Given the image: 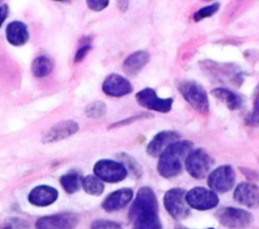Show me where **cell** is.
Instances as JSON below:
<instances>
[{"instance_id": "6da1fadb", "label": "cell", "mask_w": 259, "mask_h": 229, "mask_svg": "<svg viewBox=\"0 0 259 229\" xmlns=\"http://www.w3.org/2000/svg\"><path fill=\"white\" fill-rule=\"evenodd\" d=\"M158 211L159 205L154 191L149 187L139 189L128 212L133 229H163Z\"/></svg>"}, {"instance_id": "7a4b0ae2", "label": "cell", "mask_w": 259, "mask_h": 229, "mask_svg": "<svg viewBox=\"0 0 259 229\" xmlns=\"http://www.w3.org/2000/svg\"><path fill=\"white\" fill-rule=\"evenodd\" d=\"M193 143L189 140H178L170 144L159 156L157 169L166 179L179 175L182 170L183 159L191 151Z\"/></svg>"}, {"instance_id": "3957f363", "label": "cell", "mask_w": 259, "mask_h": 229, "mask_svg": "<svg viewBox=\"0 0 259 229\" xmlns=\"http://www.w3.org/2000/svg\"><path fill=\"white\" fill-rule=\"evenodd\" d=\"M186 102L200 114H207L209 110L208 96L204 88L195 81H181L177 86Z\"/></svg>"}, {"instance_id": "277c9868", "label": "cell", "mask_w": 259, "mask_h": 229, "mask_svg": "<svg viewBox=\"0 0 259 229\" xmlns=\"http://www.w3.org/2000/svg\"><path fill=\"white\" fill-rule=\"evenodd\" d=\"M94 176L102 182L118 183L125 179L127 170L122 162L112 159H100L93 166Z\"/></svg>"}, {"instance_id": "5b68a950", "label": "cell", "mask_w": 259, "mask_h": 229, "mask_svg": "<svg viewBox=\"0 0 259 229\" xmlns=\"http://www.w3.org/2000/svg\"><path fill=\"white\" fill-rule=\"evenodd\" d=\"M211 156L202 148L191 150L185 158V167L188 174L197 180L205 178L212 165Z\"/></svg>"}, {"instance_id": "8992f818", "label": "cell", "mask_w": 259, "mask_h": 229, "mask_svg": "<svg viewBox=\"0 0 259 229\" xmlns=\"http://www.w3.org/2000/svg\"><path fill=\"white\" fill-rule=\"evenodd\" d=\"M215 217L222 225L233 229L246 228L253 221V216L250 212L234 207H223L219 209Z\"/></svg>"}, {"instance_id": "52a82bcc", "label": "cell", "mask_w": 259, "mask_h": 229, "mask_svg": "<svg viewBox=\"0 0 259 229\" xmlns=\"http://www.w3.org/2000/svg\"><path fill=\"white\" fill-rule=\"evenodd\" d=\"M186 192L181 188H173L166 192L164 195V206L167 212L176 220L186 218L189 213V206L185 200Z\"/></svg>"}, {"instance_id": "ba28073f", "label": "cell", "mask_w": 259, "mask_h": 229, "mask_svg": "<svg viewBox=\"0 0 259 229\" xmlns=\"http://www.w3.org/2000/svg\"><path fill=\"white\" fill-rule=\"evenodd\" d=\"M185 200L189 207L199 211L212 209L219 204V197L215 192L203 187H195L189 190L185 195Z\"/></svg>"}, {"instance_id": "9c48e42d", "label": "cell", "mask_w": 259, "mask_h": 229, "mask_svg": "<svg viewBox=\"0 0 259 229\" xmlns=\"http://www.w3.org/2000/svg\"><path fill=\"white\" fill-rule=\"evenodd\" d=\"M236 181L235 170L231 165L224 164L213 169L207 178V185L213 192L226 193L230 191Z\"/></svg>"}, {"instance_id": "30bf717a", "label": "cell", "mask_w": 259, "mask_h": 229, "mask_svg": "<svg viewBox=\"0 0 259 229\" xmlns=\"http://www.w3.org/2000/svg\"><path fill=\"white\" fill-rule=\"evenodd\" d=\"M79 222V216L73 212H63L39 218L35 229H74Z\"/></svg>"}, {"instance_id": "8fae6325", "label": "cell", "mask_w": 259, "mask_h": 229, "mask_svg": "<svg viewBox=\"0 0 259 229\" xmlns=\"http://www.w3.org/2000/svg\"><path fill=\"white\" fill-rule=\"evenodd\" d=\"M136 99L142 107L161 113L169 112L173 104L172 98H159L152 88H145L139 91L136 94Z\"/></svg>"}, {"instance_id": "7c38bea8", "label": "cell", "mask_w": 259, "mask_h": 229, "mask_svg": "<svg viewBox=\"0 0 259 229\" xmlns=\"http://www.w3.org/2000/svg\"><path fill=\"white\" fill-rule=\"evenodd\" d=\"M102 91L107 96L122 97L133 92L131 82L121 75L110 74L102 83Z\"/></svg>"}, {"instance_id": "4fadbf2b", "label": "cell", "mask_w": 259, "mask_h": 229, "mask_svg": "<svg viewBox=\"0 0 259 229\" xmlns=\"http://www.w3.org/2000/svg\"><path fill=\"white\" fill-rule=\"evenodd\" d=\"M234 200L248 208L259 206V187L252 183H240L234 191Z\"/></svg>"}, {"instance_id": "5bb4252c", "label": "cell", "mask_w": 259, "mask_h": 229, "mask_svg": "<svg viewBox=\"0 0 259 229\" xmlns=\"http://www.w3.org/2000/svg\"><path fill=\"white\" fill-rule=\"evenodd\" d=\"M79 130V124L74 120H64L54 126H52L49 131L44 135V143L56 142L65 138H68L75 134Z\"/></svg>"}, {"instance_id": "9a60e30c", "label": "cell", "mask_w": 259, "mask_h": 229, "mask_svg": "<svg viewBox=\"0 0 259 229\" xmlns=\"http://www.w3.org/2000/svg\"><path fill=\"white\" fill-rule=\"evenodd\" d=\"M180 135L173 130H164L157 133L147 145V153L151 156H160L161 153L173 142L178 141Z\"/></svg>"}, {"instance_id": "2e32d148", "label": "cell", "mask_w": 259, "mask_h": 229, "mask_svg": "<svg viewBox=\"0 0 259 229\" xmlns=\"http://www.w3.org/2000/svg\"><path fill=\"white\" fill-rule=\"evenodd\" d=\"M58 191L47 185H40L33 188L28 194V202L36 207H47L55 203L58 199Z\"/></svg>"}, {"instance_id": "e0dca14e", "label": "cell", "mask_w": 259, "mask_h": 229, "mask_svg": "<svg viewBox=\"0 0 259 229\" xmlns=\"http://www.w3.org/2000/svg\"><path fill=\"white\" fill-rule=\"evenodd\" d=\"M134 192L130 188H122L110 193L103 201L102 208L106 212H114L125 207L133 199Z\"/></svg>"}, {"instance_id": "ac0fdd59", "label": "cell", "mask_w": 259, "mask_h": 229, "mask_svg": "<svg viewBox=\"0 0 259 229\" xmlns=\"http://www.w3.org/2000/svg\"><path fill=\"white\" fill-rule=\"evenodd\" d=\"M5 34L7 41L14 46H22L29 39L27 25L19 20H14L8 23L6 26Z\"/></svg>"}, {"instance_id": "d6986e66", "label": "cell", "mask_w": 259, "mask_h": 229, "mask_svg": "<svg viewBox=\"0 0 259 229\" xmlns=\"http://www.w3.org/2000/svg\"><path fill=\"white\" fill-rule=\"evenodd\" d=\"M150 54L146 50H138L131 53L123 62V71L128 76H136L148 64Z\"/></svg>"}, {"instance_id": "ffe728a7", "label": "cell", "mask_w": 259, "mask_h": 229, "mask_svg": "<svg viewBox=\"0 0 259 229\" xmlns=\"http://www.w3.org/2000/svg\"><path fill=\"white\" fill-rule=\"evenodd\" d=\"M210 94L215 99H218L223 104H225L230 110H237L241 108L243 104L242 97L227 88H222V87L214 88L211 90Z\"/></svg>"}, {"instance_id": "44dd1931", "label": "cell", "mask_w": 259, "mask_h": 229, "mask_svg": "<svg viewBox=\"0 0 259 229\" xmlns=\"http://www.w3.org/2000/svg\"><path fill=\"white\" fill-rule=\"evenodd\" d=\"M82 181L83 178L77 171H70L60 178V184L68 194H74L78 192L82 186Z\"/></svg>"}, {"instance_id": "7402d4cb", "label": "cell", "mask_w": 259, "mask_h": 229, "mask_svg": "<svg viewBox=\"0 0 259 229\" xmlns=\"http://www.w3.org/2000/svg\"><path fill=\"white\" fill-rule=\"evenodd\" d=\"M52 61L45 55H39L35 58L31 63V72L34 77L42 78L50 75L53 71Z\"/></svg>"}, {"instance_id": "603a6c76", "label": "cell", "mask_w": 259, "mask_h": 229, "mask_svg": "<svg viewBox=\"0 0 259 229\" xmlns=\"http://www.w3.org/2000/svg\"><path fill=\"white\" fill-rule=\"evenodd\" d=\"M82 188L87 194L93 196H100L104 191L103 182L94 175H88L83 178Z\"/></svg>"}, {"instance_id": "cb8c5ba5", "label": "cell", "mask_w": 259, "mask_h": 229, "mask_svg": "<svg viewBox=\"0 0 259 229\" xmlns=\"http://www.w3.org/2000/svg\"><path fill=\"white\" fill-rule=\"evenodd\" d=\"M246 124L252 127L259 126V83L253 93V108L246 117Z\"/></svg>"}, {"instance_id": "d4e9b609", "label": "cell", "mask_w": 259, "mask_h": 229, "mask_svg": "<svg viewBox=\"0 0 259 229\" xmlns=\"http://www.w3.org/2000/svg\"><path fill=\"white\" fill-rule=\"evenodd\" d=\"M106 105L103 101H93L89 103L85 108V114L89 118L98 119L103 117L106 114Z\"/></svg>"}, {"instance_id": "484cf974", "label": "cell", "mask_w": 259, "mask_h": 229, "mask_svg": "<svg viewBox=\"0 0 259 229\" xmlns=\"http://www.w3.org/2000/svg\"><path fill=\"white\" fill-rule=\"evenodd\" d=\"M219 9H220V3H212V4H209V5H206L202 8H200L199 10H197L193 14V20L194 21H200L201 19L210 17L213 14H215Z\"/></svg>"}, {"instance_id": "4316f807", "label": "cell", "mask_w": 259, "mask_h": 229, "mask_svg": "<svg viewBox=\"0 0 259 229\" xmlns=\"http://www.w3.org/2000/svg\"><path fill=\"white\" fill-rule=\"evenodd\" d=\"M0 229H29V226L26 221L14 217L5 220L0 225Z\"/></svg>"}, {"instance_id": "83f0119b", "label": "cell", "mask_w": 259, "mask_h": 229, "mask_svg": "<svg viewBox=\"0 0 259 229\" xmlns=\"http://www.w3.org/2000/svg\"><path fill=\"white\" fill-rule=\"evenodd\" d=\"M91 229H121L119 223L105 220V219H98L92 222Z\"/></svg>"}, {"instance_id": "f1b7e54d", "label": "cell", "mask_w": 259, "mask_h": 229, "mask_svg": "<svg viewBox=\"0 0 259 229\" xmlns=\"http://www.w3.org/2000/svg\"><path fill=\"white\" fill-rule=\"evenodd\" d=\"M122 155V159L125 161V164H127V165H130V168H131V170L137 176V177H140L141 175H142V168H141V166L139 165V163L133 158V157H131V156H128L127 154H124V153H122L121 154Z\"/></svg>"}, {"instance_id": "f546056e", "label": "cell", "mask_w": 259, "mask_h": 229, "mask_svg": "<svg viewBox=\"0 0 259 229\" xmlns=\"http://www.w3.org/2000/svg\"><path fill=\"white\" fill-rule=\"evenodd\" d=\"M109 4V1L107 0H88L87 6L93 10V11H101L104 8H106Z\"/></svg>"}, {"instance_id": "4dcf8cb0", "label": "cell", "mask_w": 259, "mask_h": 229, "mask_svg": "<svg viewBox=\"0 0 259 229\" xmlns=\"http://www.w3.org/2000/svg\"><path fill=\"white\" fill-rule=\"evenodd\" d=\"M91 49V45L89 43H86V44H83L82 46H80L78 48V50L76 51L75 53V56H74V62L75 63H80L84 60V58L87 55L88 51Z\"/></svg>"}, {"instance_id": "1f68e13d", "label": "cell", "mask_w": 259, "mask_h": 229, "mask_svg": "<svg viewBox=\"0 0 259 229\" xmlns=\"http://www.w3.org/2000/svg\"><path fill=\"white\" fill-rule=\"evenodd\" d=\"M148 116H149L148 114H139V115L134 116V117H128V118H125V119H123V120H120V121H118V122L112 124L109 128L120 127V126H126V125H128L130 123H132L133 121H136V120H138V119H141V118H143V117H148Z\"/></svg>"}, {"instance_id": "d6a6232c", "label": "cell", "mask_w": 259, "mask_h": 229, "mask_svg": "<svg viewBox=\"0 0 259 229\" xmlns=\"http://www.w3.org/2000/svg\"><path fill=\"white\" fill-rule=\"evenodd\" d=\"M9 13V8L7 4H2L0 5V27L2 26L4 20L7 18Z\"/></svg>"}, {"instance_id": "836d02e7", "label": "cell", "mask_w": 259, "mask_h": 229, "mask_svg": "<svg viewBox=\"0 0 259 229\" xmlns=\"http://www.w3.org/2000/svg\"><path fill=\"white\" fill-rule=\"evenodd\" d=\"M117 6L120 8L121 11H125L128 7V1H118Z\"/></svg>"}, {"instance_id": "e575fe53", "label": "cell", "mask_w": 259, "mask_h": 229, "mask_svg": "<svg viewBox=\"0 0 259 229\" xmlns=\"http://www.w3.org/2000/svg\"><path fill=\"white\" fill-rule=\"evenodd\" d=\"M207 229H213V228H207Z\"/></svg>"}]
</instances>
